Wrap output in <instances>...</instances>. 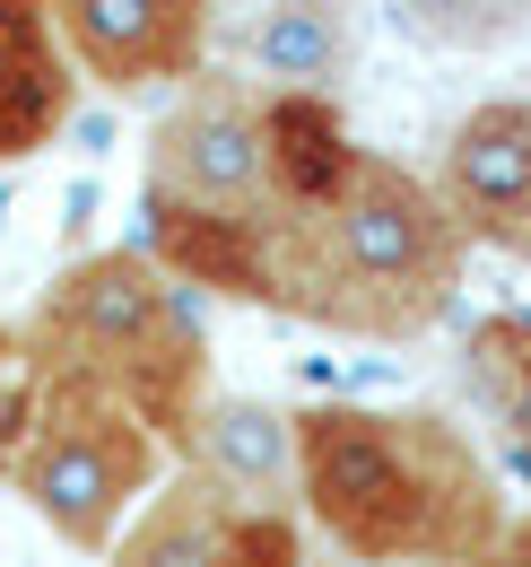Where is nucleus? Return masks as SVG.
Here are the masks:
<instances>
[{
    "instance_id": "f257e3e1",
    "label": "nucleus",
    "mask_w": 531,
    "mask_h": 567,
    "mask_svg": "<svg viewBox=\"0 0 531 567\" xmlns=\"http://www.w3.org/2000/svg\"><path fill=\"white\" fill-rule=\"evenodd\" d=\"M296 515L314 550H340L357 567H479L506 533V489L454 411L305 402Z\"/></svg>"
},
{
    "instance_id": "f03ea898",
    "label": "nucleus",
    "mask_w": 531,
    "mask_h": 567,
    "mask_svg": "<svg viewBox=\"0 0 531 567\" xmlns=\"http://www.w3.org/2000/svg\"><path fill=\"white\" fill-rule=\"evenodd\" d=\"M470 271V236L418 166L384 148L357 157L323 210H262L253 236V306L314 323L340 341H427Z\"/></svg>"
},
{
    "instance_id": "7ed1b4c3",
    "label": "nucleus",
    "mask_w": 531,
    "mask_h": 567,
    "mask_svg": "<svg viewBox=\"0 0 531 567\" xmlns=\"http://www.w3.org/2000/svg\"><path fill=\"white\" fill-rule=\"evenodd\" d=\"M27 358L70 367L105 393H123L139 420L166 436V454L184 445L192 411L218 393L209 384V332H200L192 297L166 280L139 245H105V254H79L62 262L35 315L9 332Z\"/></svg>"
},
{
    "instance_id": "20e7f679",
    "label": "nucleus",
    "mask_w": 531,
    "mask_h": 567,
    "mask_svg": "<svg viewBox=\"0 0 531 567\" xmlns=\"http://www.w3.org/2000/svg\"><path fill=\"white\" fill-rule=\"evenodd\" d=\"M9 411H0V489L27 497V515L79 550V559H105L114 533L139 515V497L175 472L166 436L139 420L123 393L44 367L9 341Z\"/></svg>"
},
{
    "instance_id": "39448f33",
    "label": "nucleus",
    "mask_w": 531,
    "mask_h": 567,
    "mask_svg": "<svg viewBox=\"0 0 531 567\" xmlns=\"http://www.w3.org/2000/svg\"><path fill=\"white\" fill-rule=\"evenodd\" d=\"M139 210H184V218H253V210H270L262 87H253V79L209 62V71H192L166 96V114L148 123V148H139Z\"/></svg>"
},
{
    "instance_id": "423d86ee",
    "label": "nucleus",
    "mask_w": 531,
    "mask_h": 567,
    "mask_svg": "<svg viewBox=\"0 0 531 567\" xmlns=\"http://www.w3.org/2000/svg\"><path fill=\"white\" fill-rule=\"evenodd\" d=\"M79 87L105 96H175L192 71H209L218 9L227 0H44Z\"/></svg>"
},
{
    "instance_id": "0eeeda50",
    "label": "nucleus",
    "mask_w": 531,
    "mask_h": 567,
    "mask_svg": "<svg viewBox=\"0 0 531 567\" xmlns=\"http://www.w3.org/2000/svg\"><path fill=\"white\" fill-rule=\"evenodd\" d=\"M218 35L227 71L253 87L340 96V79L357 71V0H227Z\"/></svg>"
},
{
    "instance_id": "6e6552de",
    "label": "nucleus",
    "mask_w": 531,
    "mask_h": 567,
    "mask_svg": "<svg viewBox=\"0 0 531 567\" xmlns=\"http://www.w3.org/2000/svg\"><path fill=\"white\" fill-rule=\"evenodd\" d=\"M436 202L454 210L470 245H488L506 218L531 210V96H488L436 148Z\"/></svg>"
},
{
    "instance_id": "1a4fd4ad",
    "label": "nucleus",
    "mask_w": 531,
    "mask_h": 567,
    "mask_svg": "<svg viewBox=\"0 0 531 567\" xmlns=\"http://www.w3.org/2000/svg\"><path fill=\"white\" fill-rule=\"evenodd\" d=\"M175 463L200 472L209 489L244 497V506L296 515V411H279L262 393H209L175 445Z\"/></svg>"
},
{
    "instance_id": "9d476101",
    "label": "nucleus",
    "mask_w": 531,
    "mask_h": 567,
    "mask_svg": "<svg viewBox=\"0 0 531 567\" xmlns=\"http://www.w3.org/2000/svg\"><path fill=\"white\" fill-rule=\"evenodd\" d=\"M79 71H70L53 9L44 0H0V166L35 157L70 132Z\"/></svg>"
},
{
    "instance_id": "9b49d317",
    "label": "nucleus",
    "mask_w": 531,
    "mask_h": 567,
    "mask_svg": "<svg viewBox=\"0 0 531 567\" xmlns=\"http://www.w3.org/2000/svg\"><path fill=\"white\" fill-rule=\"evenodd\" d=\"M366 141L348 132L340 96H296V87H262V184L270 210H323L340 184L357 175Z\"/></svg>"
},
{
    "instance_id": "f8f14e48",
    "label": "nucleus",
    "mask_w": 531,
    "mask_h": 567,
    "mask_svg": "<svg viewBox=\"0 0 531 567\" xmlns=\"http://www.w3.org/2000/svg\"><path fill=\"white\" fill-rule=\"evenodd\" d=\"M462 384L531 472V315H488L462 341Z\"/></svg>"
},
{
    "instance_id": "ddd939ff",
    "label": "nucleus",
    "mask_w": 531,
    "mask_h": 567,
    "mask_svg": "<svg viewBox=\"0 0 531 567\" xmlns=\"http://www.w3.org/2000/svg\"><path fill=\"white\" fill-rule=\"evenodd\" d=\"M384 27L427 53H506L531 35V0H375Z\"/></svg>"
},
{
    "instance_id": "4468645a",
    "label": "nucleus",
    "mask_w": 531,
    "mask_h": 567,
    "mask_svg": "<svg viewBox=\"0 0 531 567\" xmlns=\"http://www.w3.org/2000/svg\"><path fill=\"white\" fill-rule=\"evenodd\" d=\"M488 245H497V254H514V262H531V210H523V218H506Z\"/></svg>"
},
{
    "instance_id": "2eb2a0df",
    "label": "nucleus",
    "mask_w": 531,
    "mask_h": 567,
    "mask_svg": "<svg viewBox=\"0 0 531 567\" xmlns=\"http://www.w3.org/2000/svg\"><path fill=\"white\" fill-rule=\"evenodd\" d=\"M305 567H357V559H340V550H314V559H305Z\"/></svg>"
},
{
    "instance_id": "dca6fc26",
    "label": "nucleus",
    "mask_w": 531,
    "mask_h": 567,
    "mask_svg": "<svg viewBox=\"0 0 531 567\" xmlns=\"http://www.w3.org/2000/svg\"><path fill=\"white\" fill-rule=\"evenodd\" d=\"M0 367H9V332H0Z\"/></svg>"
}]
</instances>
